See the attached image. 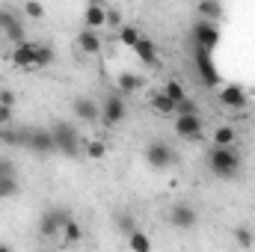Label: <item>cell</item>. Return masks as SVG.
<instances>
[{"label": "cell", "instance_id": "21", "mask_svg": "<svg viewBox=\"0 0 255 252\" xmlns=\"http://www.w3.org/2000/svg\"><path fill=\"white\" fill-rule=\"evenodd\" d=\"M128 252H151V238L145 232H130L128 235Z\"/></svg>", "mask_w": 255, "mask_h": 252}, {"label": "cell", "instance_id": "13", "mask_svg": "<svg viewBox=\"0 0 255 252\" xmlns=\"http://www.w3.org/2000/svg\"><path fill=\"white\" fill-rule=\"evenodd\" d=\"M71 113L80 119V122H101V104H95L92 98H74L71 104Z\"/></svg>", "mask_w": 255, "mask_h": 252}, {"label": "cell", "instance_id": "12", "mask_svg": "<svg viewBox=\"0 0 255 252\" xmlns=\"http://www.w3.org/2000/svg\"><path fill=\"white\" fill-rule=\"evenodd\" d=\"M27 148H33L36 154H51V151H57V148H54V136H51V130H45V127L27 130Z\"/></svg>", "mask_w": 255, "mask_h": 252}, {"label": "cell", "instance_id": "29", "mask_svg": "<svg viewBox=\"0 0 255 252\" xmlns=\"http://www.w3.org/2000/svg\"><path fill=\"white\" fill-rule=\"evenodd\" d=\"M116 226H119V229L125 232V238L130 235V232H136V220H133V214H128V211L116 217Z\"/></svg>", "mask_w": 255, "mask_h": 252}, {"label": "cell", "instance_id": "10", "mask_svg": "<svg viewBox=\"0 0 255 252\" xmlns=\"http://www.w3.org/2000/svg\"><path fill=\"white\" fill-rule=\"evenodd\" d=\"M196 220H199V214H196V208L187 205V202H178V205L169 208V223H172L175 229H193Z\"/></svg>", "mask_w": 255, "mask_h": 252}, {"label": "cell", "instance_id": "2", "mask_svg": "<svg viewBox=\"0 0 255 252\" xmlns=\"http://www.w3.org/2000/svg\"><path fill=\"white\" fill-rule=\"evenodd\" d=\"M51 136H54V148L60 154H65V157L80 154V148L86 145V139H80L77 127L71 125V122H57V125L51 127Z\"/></svg>", "mask_w": 255, "mask_h": 252}, {"label": "cell", "instance_id": "20", "mask_svg": "<svg viewBox=\"0 0 255 252\" xmlns=\"http://www.w3.org/2000/svg\"><path fill=\"white\" fill-rule=\"evenodd\" d=\"M139 86H142V77H136V74H130V71L119 74V80H116V89H119V95H133Z\"/></svg>", "mask_w": 255, "mask_h": 252}, {"label": "cell", "instance_id": "14", "mask_svg": "<svg viewBox=\"0 0 255 252\" xmlns=\"http://www.w3.org/2000/svg\"><path fill=\"white\" fill-rule=\"evenodd\" d=\"M12 65L18 68H36V42H24V45H15L12 54H9Z\"/></svg>", "mask_w": 255, "mask_h": 252}, {"label": "cell", "instance_id": "24", "mask_svg": "<svg viewBox=\"0 0 255 252\" xmlns=\"http://www.w3.org/2000/svg\"><path fill=\"white\" fill-rule=\"evenodd\" d=\"M163 95H166L172 104H181V101L187 98V89H184V83H181V80H169V83L163 86Z\"/></svg>", "mask_w": 255, "mask_h": 252}, {"label": "cell", "instance_id": "18", "mask_svg": "<svg viewBox=\"0 0 255 252\" xmlns=\"http://www.w3.org/2000/svg\"><path fill=\"white\" fill-rule=\"evenodd\" d=\"M148 104H151V110H154V113H160V116H175V104L163 95V89L151 92V95H148Z\"/></svg>", "mask_w": 255, "mask_h": 252}, {"label": "cell", "instance_id": "4", "mask_svg": "<svg viewBox=\"0 0 255 252\" xmlns=\"http://www.w3.org/2000/svg\"><path fill=\"white\" fill-rule=\"evenodd\" d=\"M68 220H71V214H68L65 208H48V211L42 214V223H39V235H42V238H48V241L60 238Z\"/></svg>", "mask_w": 255, "mask_h": 252}, {"label": "cell", "instance_id": "15", "mask_svg": "<svg viewBox=\"0 0 255 252\" xmlns=\"http://www.w3.org/2000/svg\"><path fill=\"white\" fill-rule=\"evenodd\" d=\"M196 68H199V74H202V80H205L208 86H220L217 65H214V60H211L208 51H196Z\"/></svg>", "mask_w": 255, "mask_h": 252}, {"label": "cell", "instance_id": "5", "mask_svg": "<svg viewBox=\"0 0 255 252\" xmlns=\"http://www.w3.org/2000/svg\"><path fill=\"white\" fill-rule=\"evenodd\" d=\"M193 45H196V51H214L217 45H220V30H217V24H205V21H196L193 24Z\"/></svg>", "mask_w": 255, "mask_h": 252}, {"label": "cell", "instance_id": "8", "mask_svg": "<svg viewBox=\"0 0 255 252\" xmlns=\"http://www.w3.org/2000/svg\"><path fill=\"white\" fill-rule=\"evenodd\" d=\"M220 104L223 107H229V110H244L247 107V101H250V95H247V89H241L238 83H226V86H220Z\"/></svg>", "mask_w": 255, "mask_h": 252}, {"label": "cell", "instance_id": "23", "mask_svg": "<svg viewBox=\"0 0 255 252\" xmlns=\"http://www.w3.org/2000/svg\"><path fill=\"white\" fill-rule=\"evenodd\" d=\"M54 60H57L54 48L45 42H36V68H48V65H54Z\"/></svg>", "mask_w": 255, "mask_h": 252}, {"label": "cell", "instance_id": "6", "mask_svg": "<svg viewBox=\"0 0 255 252\" xmlns=\"http://www.w3.org/2000/svg\"><path fill=\"white\" fill-rule=\"evenodd\" d=\"M145 160H148V166H151V169H166V166H172L175 151H172L166 142L154 139V142H148V148H145Z\"/></svg>", "mask_w": 255, "mask_h": 252}, {"label": "cell", "instance_id": "31", "mask_svg": "<svg viewBox=\"0 0 255 252\" xmlns=\"http://www.w3.org/2000/svg\"><path fill=\"white\" fill-rule=\"evenodd\" d=\"M21 12H24L27 18H42V15H45V6L33 0V3H24V9H21Z\"/></svg>", "mask_w": 255, "mask_h": 252}, {"label": "cell", "instance_id": "17", "mask_svg": "<svg viewBox=\"0 0 255 252\" xmlns=\"http://www.w3.org/2000/svg\"><path fill=\"white\" fill-rule=\"evenodd\" d=\"M196 15H199V21H205V24H217V21L223 18V6L214 3V0H205V3L196 6Z\"/></svg>", "mask_w": 255, "mask_h": 252}, {"label": "cell", "instance_id": "28", "mask_svg": "<svg viewBox=\"0 0 255 252\" xmlns=\"http://www.w3.org/2000/svg\"><path fill=\"white\" fill-rule=\"evenodd\" d=\"M175 116H199V104H196V98H184L181 104H175Z\"/></svg>", "mask_w": 255, "mask_h": 252}, {"label": "cell", "instance_id": "11", "mask_svg": "<svg viewBox=\"0 0 255 252\" xmlns=\"http://www.w3.org/2000/svg\"><path fill=\"white\" fill-rule=\"evenodd\" d=\"M202 116H175V136L181 139H202Z\"/></svg>", "mask_w": 255, "mask_h": 252}, {"label": "cell", "instance_id": "16", "mask_svg": "<svg viewBox=\"0 0 255 252\" xmlns=\"http://www.w3.org/2000/svg\"><path fill=\"white\" fill-rule=\"evenodd\" d=\"M77 48L83 51V54H89V57H95L101 48H104V42H101V33H95V30H80L77 33Z\"/></svg>", "mask_w": 255, "mask_h": 252}, {"label": "cell", "instance_id": "30", "mask_svg": "<svg viewBox=\"0 0 255 252\" xmlns=\"http://www.w3.org/2000/svg\"><path fill=\"white\" fill-rule=\"evenodd\" d=\"M18 193V178H0V199H12Z\"/></svg>", "mask_w": 255, "mask_h": 252}, {"label": "cell", "instance_id": "9", "mask_svg": "<svg viewBox=\"0 0 255 252\" xmlns=\"http://www.w3.org/2000/svg\"><path fill=\"white\" fill-rule=\"evenodd\" d=\"M83 24H86V30H95V33L101 27H107V3L89 0L86 9H83Z\"/></svg>", "mask_w": 255, "mask_h": 252}, {"label": "cell", "instance_id": "27", "mask_svg": "<svg viewBox=\"0 0 255 252\" xmlns=\"http://www.w3.org/2000/svg\"><path fill=\"white\" fill-rule=\"evenodd\" d=\"M83 148H86V154H89L92 160H101V157L107 154V145H104L101 139H86V145H83Z\"/></svg>", "mask_w": 255, "mask_h": 252}, {"label": "cell", "instance_id": "25", "mask_svg": "<svg viewBox=\"0 0 255 252\" xmlns=\"http://www.w3.org/2000/svg\"><path fill=\"white\" fill-rule=\"evenodd\" d=\"M139 39H142V36H139V30H136L133 24H122V27H119V42H122L125 48H130V51H133Z\"/></svg>", "mask_w": 255, "mask_h": 252}, {"label": "cell", "instance_id": "26", "mask_svg": "<svg viewBox=\"0 0 255 252\" xmlns=\"http://www.w3.org/2000/svg\"><path fill=\"white\" fill-rule=\"evenodd\" d=\"M60 238H63V241L68 244V247H74V244H80V241H83V229H80V223H74V220H68Z\"/></svg>", "mask_w": 255, "mask_h": 252}, {"label": "cell", "instance_id": "3", "mask_svg": "<svg viewBox=\"0 0 255 252\" xmlns=\"http://www.w3.org/2000/svg\"><path fill=\"white\" fill-rule=\"evenodd\" d=\"M0 30H3V36H6L12 45H24V42H27L24 21H21V12H18L15 6H0Z\"/></svg>", "mask_w": 255, "mask_h": 252}, {"label": "cell", "instance_id": "1", "mask_svg": "<svg viewBox=\"0 0 255 252\" xmlns=\"http://www.w3.org/2000/svg\"><path fill=\"white\" fill-rule=\"evenodd\" d=\"M208 169H211L214 178H223V181L226 178H235L241 172V154H238V148L235 145H229V148H211Z\"/></svg>", "mask_w": 255, "mask_h": 252}, {"label": "cell", "instance_id": "7", "mask_svg": "<svg viewBox=\"0 0 255 252\" xmlns=\"http://www.w3.org/2000/svg\"><path fill=\"white\" fill-rule=\"evenodd\" d=\"M122 119H125V101H122V95L119 92L116 95H107L104 104H101V122L107 127H116Z\"/></svg>", "mask_w": 255, "mask_h": 252}, {"label": "cell", "instance_id": "22", "mask_svg": "<svg viewBox=\"0 0 255 252\" xmlns=\"http://www.w3.org/2000/svg\"><path fill=\"white\" fill-rule=\"evenodd\" d=\"M235 127L232 125H220L214 130V148H229V145H235Z\"/></svg>", "mask_w": 255, "mask_h": 252}, {"label": "cell", "instance_id": "33", "mask_svg": "<svg viewBox=\"0 0 255 252\" xmlns=\"http://www.w3.org/2000/svg\"><path fill=\"white\" fill-rule=\"evenodd\" d=\"M0 178H18L15 163H12L9 157H0Z\"/></svg>", "mask_w": 255, "mask_h": 252}, {"label": "cell", "instance_id": "35", "mask_svg": "<svg viewBox=\"0 0 255 252\" xmlns=\"http://www.w3.org/2000/svg\"><path fill=\"white\" fill-rule=\"evenodd\" d=\"M12 104H15V92L12 89H0V107H9L12 110Z\"/></svg>", "mask_w": 255, "mask_h": 252}, {"label": "cell", "instance_id": "34", "mask_svg": "<svg viewBox=\"0 0 255 252\" xmlns=\"http://www.w3.org/2000/svg\"><path fill=\"white\" fill-rule=\"evenodd\" d=\"M107 27H122V12L107 6Z\"/></svg>", "mask_w": 255, "mask_h": 252}, {"label": "cell", "instance_id": "37", "mask_svg": "<svg viewBox=\"0 0 255 252\" xmlns=\"http://www.w3.org/2000/svg\"><path fill=\"white\" fill-rule=\"evenodd\" d=\"M0 252H12V247L9 244H0Z\"/></svg>", "mask_w": 255, "mask_h": 252}, {"label": "cell", "instance_id": "19", "mask_svg": "<svg viewBox=\"0 0 255 252\" xmlns=\"http://www.w3.org/2000/svg\"><path fill=\"white\" fill-rule=\"evenodd\" d=\"M133 54H136L145 65H157V45H154L151 39H139L136 48H133Z\"/></svg>", "mask_w": 255, "mask_h": 252}, {"label": "cell", "instance_id": "32", "mask_svg": "<svg viewBox=\"0 0 255 252\" xmlns=\"http://www.w3.org/2000/svg\"><path fill=\"white\" fill-rule=\"evenodd\" d=\"M235 241H238V247H253V232L250 229H235Z\"/></svg>", "mask_w": 255, "mask_h": 252}, {"label": "cell", "instance_id": "36", "mask_svg": "<svg viewBox=\"0 0 255 252\" xmlns=\"http://www.w3.org/2000/svg\"><path fill=\"white\" fill-rule=\"evenodd\" d=\"M12 122V110L9 107H0V130H3V125H9Z\"/></svg>", "mask_w": 255, "mask_h": 252}]
</instances>
